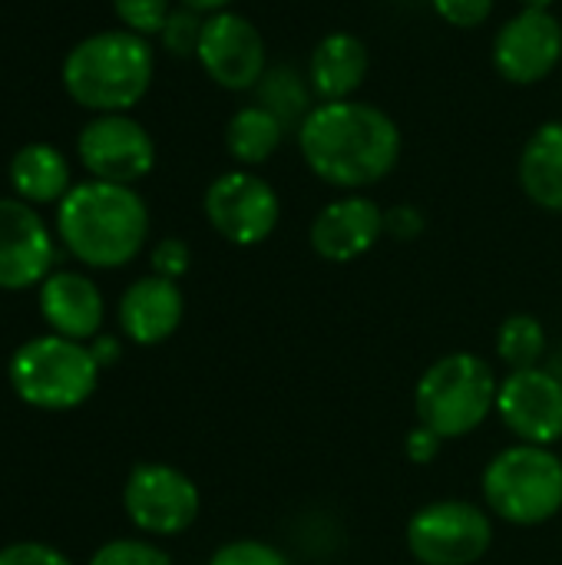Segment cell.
<instances>
[{"mask_svg":"<svg viewBox=\"0 0 562 565\" xmlns=\"http://www.w3.org/2000/svg\"><path fill=\"white\" fill-rule=\"evenodd\" d=\"M298 149L321 182L361 192L394 172L401 159V129L371 103H318L298 126Z\"/></svg>","mask_w":562,"mask_h":565,"instance_id":"6da1fadb","label":"cell"},{"mask_svg":"<svg viewBox=\"0 0 562 565\" xmlns=\"http://www.w3.org/2000/svg\"><path fill=\"white\" fill-rule=\"evenodd\" d=\"M56 235L86 268H123L149 238V209L132 185L86 179L56 205Z\"/></svg>","mask_w":562,"mask_h":565,"instance_id":"7a4b0ae2","label":"cell"},{"mask_svg":"<svg viewBox=\"0 0 562 565\" xmlns=\"http://www.w3.org/2000/svg\"><path fill=\"white\" fill-rule=\"evenodd\" d=\"M156 53L146 36L132 30H99L83 36L60 66V83L66 96L103 116L129 113L152 86Z\"/></svg>","mask_w":562,"mask_h":565,"instance_id":"3957f363","label":"cell"},{"mask_svg":"<svg viewBox=\"0 0 562 565\" xmlns=\"http://www.w3.org/2000/svg\"><path fill=\"white\" fill-rule=\"evenodd\" d=\"M497 391L500 377L484 358L470 351L444 354L414 387L417 424L431 427L444 440L470 437L490 414H497Z\"/></svg>","mask_w":562,"mask_h":565,"instance_id":"277c9868","label":"cell"},{"mask_svg":"<svg viewBox=\"0 0 562 565\" xmlns=\"http://www.w3.org/2000/svg\"><path fill=\"white\" fill-rule=\"evenodd\" d=\"M484 507L510 526H543L562 510V460L550 447H503L480 477Z\"/></svg>","mask_w":562,"mask_h":565,"instance_id":"5b68a950","label":"cell"},{"mask_svg":"<svg viewBox=\"0 0 562 565\" xmlns=\"http://www.w3.org/2000/svg\"><path fill=\"white\" fill-rule=\"evenodd\" d=\"M7 377L13 394L30 407L73 411L93 397L99 384V364L86 344L60 334H43L13 351Z\"/></svg>","mask_w":562,"mask_h":565,"instance_id":"8992f818","label":"cell"},{"mask_svg":"<svg viewBox=\"0 0 562 565\" xmlns=\"http://www.w3.org/2000/svg\"><path fill=\"white\" fill-rule=\"evenodd\" d=\"M404 536L417 565H477L494 546V520L470 500H434L407 520Z\"/></svg>","mask_w":562,"mask_h":565,"instance_id":"52a82bcc","label":"cell"},{"mask_svg":"<svg viewBox=\"0 0 562 565\" xmlns=\"http://www.w3.org/2000/svg\"><path fill=\"white\" fill-rule=\"evenodd\" d=\"M123 510L146 536H179L202 510L199 487L189 473L169 463H136L123 487Z\"/></svg>","mask_w":562,"mask_h":565,"instance_id":"ba28073f","label":"cell"},{"mask_svg":"<svg viewBox=\"0 0 562 565\" xmlns=\"http://www.w3.org/2000/svg\"><path fill=\"white\" fill-rule=\"evenodd\" d=\"M202 209L215 235H222L229 245L238 248L262 245L282 218L278 192L248 169H232L215 175L205 189Z\"/></svg>","mask_w":562,"mask_h":565,"instance_id":"9c48e42d","label":"cell"},{"mask_svg":"<svg viewBox=\"0 0 562 565\" xmlns=\"http://www.w3.org/2000/svg\"><path fill=\"white\" fill-rule=\"evenodd\" d=\"M76 156L89 179L136 185L156 166V142L129 113H103L79 129Z\"/></svg>","mask_w":562,"mask_h":565,"instance_id":"30bf717a","label":"cell"},{"mask_svg":"<svg viewBox=\"0 0 562 565\" xmlns=\"http://www.w3.org/2000/svg\"><path fill=\"white\" fill-rule=\"evenodd\" d=\"M195 60L215 86L242 93L255 89L258 79L265 76L268 46L262 30L248 17L235 10H219L205 17Z\"/></svg>","mask_w":562,"mask_h":565,"instance_id":"8fae6325","label":"cell"},{"mask_svg":"<svg viewBox=\"0 0 562 565\" xmlns=\"http://www.w3.org/2000/svg\"><path fill=\"white\" fill-rule=\"evenodd\" d=\"M497 417L517 444L553 447L562 440V381L543 367L510 371L497 391Z\"/></svg>","mask_w":562,"mask_h":565,"instance_id":"7c38bea8","label":"cell"},{"mask_svg":"<svg viewBox=\"0 0 562 565\" xmlns=\"http://www.w3.org/2000/svg\"><path fill=\"white\" fill-rule=\"evenodd\" d=\"M56 245L36 205L0 199V291H23L53 275Z\"/></svg>","mask_w":562,"mask_h":565,"instance_id":"4fadbf2b","label":"cell"},{"mask_svg":"<svg viewBox=\"0 0 562 565\" xmlns=\"http://www.w3.org/2000/svg\"><path fill=\"white\" fill-rule=\"evenodd\" d=\"M562 60V23L550 10H520L494 36V66L507 83L533 86Z\"/></svg>","mask_w":562,"mask_h":565,"instance_id":"5bb4252c","label":"cell"},{"mask_svg":"<svg viewBox=\"0 0 562 565\" xmlns=\"http://www.w3.org/2000/svg\"><path fill=\"white\" fill-rule=\"evenodd\" d=\"M381 235H384V212L374 199L361 192H348L328 202L308 228L311 252L331 265H348L364 258Z\"/></svg>","mask_w":562,"mask_h":565,"instance_id":"9a60e30c","label":"cell"},{"mask_svg":"<svg viewBox=\"0 0 562 565\" xmlns=\"http://www.w3.org/2000/svg\"><path fill=\"white\" fill-rule=\"evenodd\" d=\"M182 315H185V298H182L179 281H169L159 275L136 278L123 291L119 308H116L123 334L139 348L169 341L179 331Z\"/></svg>","mask_w":562,"mask_h":565,"instance_id":"2e32d148","label":"cell"},{"mask_svg":"<svg viewBox=\"0 0 562 565\" xmlns=\"http://www.w3.org/2000/svg\"><path fill=\"white\" fill-rule=\"evenodd\" d=\"M40 315L53 334L70 341H93L103 328V291L83 271H53L40 285Z\"/></svg>","mask_w":562,"mask_h":565,"instance_id":"e0dca14e","label":"cell"},{"mask_svg":"<svg viewBox=\"0 0 562 565\" xmlns=\"http://www.w3.org/2000/svg\"><path fill=\"white\" fill-rule=\"evenodd\" d=\"M368 70H371L368 43L354 33L335 30L318 40L308 60V83L321 103H341L361 89Z\"/></svg>","mask_w":562,"mask_h":565,"instance_id":"ac0fdd59","label":"cell"},{"mask_svg":"<svg viewBox=\"0 0 562 565\" xmlns=\"http://www.w3.org/2000/svg\"><path fill=\"white\" fill-rule=\"evenodd\" d=\"M7 182L17 199L30 205H60L76 185L70 159L53 142H26L13 152L7 166Z\"/></svg>","mask_w":562,"mask_h":565,"instance_id":"d6986e66","label":"cell"},{"mask_svg":"<svg viewBox=\"0 0 562 565\" xmlns=\"http://www.w3.org/2000/svg\"><path fill=\"white\" fill-rule=\"evenodd\" d=\"M517 175L533 205L562 215V122H543L527 139Z\"/></svg>","mask_w":562,"mask_h":565,"instance_id":"ffe728a7","label":"cell"},{"mask_svg":"<svg viewBox=\"0 0 562 565\" xmlns=\"http://www.w3.org/2000/svg\"><path fill=\"white\" fill-rule=\"evenodd\" d=\"M285 126L275 113H268L265 106L252 103L232 113L229 126H225V149L229 156L245 169V166H262L268 162L282 139H285Z\"/></svg>","mask_w":562,"mask_h":565,"instance_id":"44dd1931","label":"cell"},{"mask_svg":"<svg viewBox=\"0 0 562 565\" xmlns=\"http://www.w3.org/2000/svg\"><path fill=\"white\" fill-rule=\"evenodd\" d=\"M311 96H315L311 83L288 63L268 66L265 76L255 86V103L265 106L268 113H275L285 129H295V126L305 122V116L315 109Z\"/></svg>","mask_w":562,"mask_h":565,"instance_id":"7402d4cb","label":"cell"},{"mask_svg":"<svg viewBox=\"0 0 562 565\" xmlns=\"http://www.w3.org/2000/svg\"><path fill=\"white\" fill-rule=\"evenodd\" d=\"M547 354V328L533 315H510L497 328V358L510 371H527L540 367Z\"/></svg>","mask_w":562,"mask_h":565,"instance_id":"603a6c76","label":"cell"},{"mask_svg":"<svg viewBox=\"0 0 562 565\" xmlns=\"http://www.w3.org/2000/svg\"><path fill=\"white\" fill-rule=\"evenodd\" d=\"M202 26H205V13L192 10V7H172L169 20L159 30V43L169 56H195L199 40H202Z\"/></svg>","mask_w":562,"mask_h":565,"instance_id":"cb8c5ba5","label":"cell"},{"mask_svg":"<svg viewBox=\"0 0 562 565\" xmlns=\"http://www.w3.org/2000/svg\"><path fill=\"white\" fill-rule=\"evenodd\" d=\"M116 20L123 23V30H132L139 36H159L162 23L172 13V0H109Z\"/></svg>","mask_w":562,"mask_h":565,"instance_id":"d4e9b609","label":"cell"},{"mask_svg":"<svg viewBox=\"0 0 562 565\" xmlns=\"http://www.w3.org/2000/svg\"><path fill=\"white\" fill-rule=\"evenodd\" d=\"M89 565H172V559L149 540H109L93 553Z\"/></svg>","mask_w":562,"mask_h":565,"instance_id":"484cf974","label":"cell"},{"mask_svg":"<svg viewBox=\"0 0 562 565\" xmlns=\"http://www.w3.org/2000/svg\"><path fill=\"white\" fill-rule=\"evenodd\" d=\"M209 565H291L288 556L265 540H232L212 553Z\"/></svg>","mask_w":562,"mask_h":565,"instance_id":"4316f807","label":"cell"},{"mask_svg":"<svg viewBox=\"0 0 562 565\" xmlns=\"http://www.w3.org/2000/svg\"><path fill=\"white\" fill-rule=\"evenodd\" d=\"M149 265H152V275L169 278V281H179L189 271V265H192V252H189V245L182 238L172 235V238H162V242L152 245Z\"/></svg>","mask_w":562,"mask_h":565,"instance_id":"83f0119b","label":"cell"},{"mask_svg":"<svg viewBox=\"0 0 562 565\" xmlns=\"http://www.w3.org/2000/svg\"><path fill=\"white\" fill-rule=\"evenodd\" d=\"M437 17L457 30H474L494 13V0H431Z\"/></svg>","mask_w":562,"mask_h":565,"instance_id":"f1b7e54d","label":"cell"},{"mask_svg":"<svg viewBox=\"0 0 562 565\" xmlns=\"http://www.w3.org/2000/svg\"><path fill=\"white\" fill-rule=\"evenodd\" d=\"M0 565H73L46 543H13L0 550Z\"/></svg>","mask_w":562,"mask_h":565,"instance_id":"f546056e","label":"cell"},{"mask_svg":"<svg viewBox=\"0 0 562 565\" xmlns=\"http://www.w3.org/2000/svg\"><path fill=\"white\" fill-rule=\"evenodd\" d=\"M427 218L417 205H394L384 212V235L397 238V242H414L424 232Z\"/></svg>","mask_w":562,"mask_h":565,"instance_id":"4dcf8cb0","label":"cell"},{"mask_svg":"<svg viewBox=\"0 0 562 565\" xmlns=\"http://www.w3.org/2000/svg\"><path fill=\"white\" fill-rule=\"evenodd\" d=\"M444 444H447V440H444L441 434H434L431 427L417 424V427H411V430H407V437H404V454H407V460H411V463L427 467V463H434V460L441 457Z\"/></svg>","mask_w":562,"mask_h":565,"instance_id":"1f68e13d","label":"cell"},{"mask_svg":"<svg viewBox=\"0 0 562 565\" xmlns=\"http://www.w3.org/2000/svg\"><path fill=\"white\" fill-rule=\"evenodd\" d=\"M89 351H93V358H96V364H99V367H106V364H116V361H119V341H116V338H109V334H96V338H93V344H89Z\"/></svg>","mask_w":562,"mask_h":565,"instance_id":"d6a6232c","label":"cell"},{"mask_svg":"<svg viewBox=\"0 0 562 565\" xmlns=\"http://www.w3.org/2000/svg\"><path fill=\"white\" fill-rule=\"evenodd\" d=\"M232 0H182V7H192L199 13H219V10H229Z\"/></svg>","mask_w":562,"mask_h":565,"instance_id":"836d02e7","label":"cell"},{"mask_svg":"<svg viewBox=\"0 0 562 565\" xmlns=\"http://www.w3.org/2000/svg\"><path fill=\"white\" fill-rule=\"evenodd\" d=\"M520 7H523V10H550L553 0H520Z\"/></svg>","mask_w":562,"mask_h":565,"instance_id":"e575fe53","label":"cell"}]
</instances>
